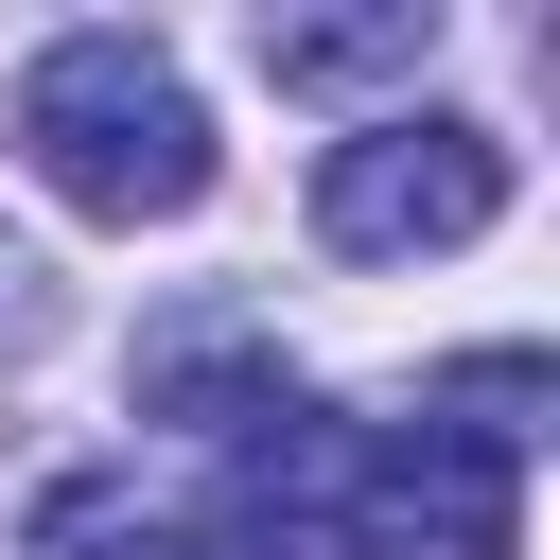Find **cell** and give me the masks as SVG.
I'll return each mask as SVG.
<instances>
[{
  "instance_id": "obj_6",
  "label": "cell",
  "mask_w": 560,
  "mask_h": 560,
  "mask_svg": "<svg viewBox=\"0 0 560 560\" xmlns=\"http://www.w3.org/2000/svg\"><path fill=\"white\" fill-rule=\"evenodd\" d=\"M52 542H70V560H210L192 525H158V508H122V490H52Z\"/></svg>"
},
{
  "instance_id": "obj_4",
  "label": "cell",
  "mask_w": 560,
  "mask_h": 560,
  "mask_svg": "<svg viewBox=\"0 0 560 560\" xmlns=\"http://www.w3.org/2000/svg\"><path fill=\"white\" fill-rule=\"evenodd\" d=\"M140 402H158L175 438H228V455H262L280 420H315V402H298V368H280L262 332H228V315L158 332V350H140Z\"/></svg>"
},
{
  "instance_id": "obj_3",
  "label": "cell",
  "mask_w": 560,
  "mask_h": 560,
  "mask_svg": "<svg viewBox=\"0 0 560 560\" xmlns=\"http://www.w3.org/2000/svg\"><path fill=\"white\" fill-rule=\"evenodd\" d=\"M508 210V140L455 122V105H385L315 158V245L332 262H420V245H472Z\"/></svg>"
},
{
  "instance_id": "obj_1",
  "label": "cell",
  "mask_w": 560,
  "mask_h": 560,
  "mask_svg": "<svg viewBox=\"0 0 560 560\" xmlns=\"http://www.w3.org/2000/svg\"><path fill=\"white\" fill-rule=\"evenodd\" d=\"M0 140H18L88 228H175V210L210 192V105H192V70H175L158 35H122V18L52 35V52L18 70Z\"/></svg>"
},
{
  "instance_id": "obj_2",
  "label": "cell",
  "mask_w": 560,
  "mask_h": 560,
  "mask_svg": "<svg viewBox=\"0 0 560 560\" xmlns=\"http://www.w3.org/2000/svg\"><path fill=\"white\" fill-rule=\"evenodd\" d=\"M332 560H508L525 542V455L455 438V420H385V438H315L298 472Z\"/></svg>"
},
{
  "instance_id": "obj_5",
  "label": "cell",
  "mask_w": 560,
  "mask_h": 560,
  "mask_svg": "<svg viewBox=\"0 0 560 560\" xmlns=\"http://www.w3.org/2000/svg\"><path fill=\"white\" fill-rule=\"evenodd\" d=\"M438 52V0H350V18H262V70L298 105H350V88H402Z\"/></svg>"
}]
</instances>
